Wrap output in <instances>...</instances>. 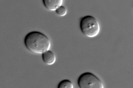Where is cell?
I'll use <instances>...</instances> for the list:
<instances>
[{
	"instance_id": "obj_1",
	"label": "cell",
	"mask_w": 133,
	"mask_h": 88,
	"mask_svg": "<svg viewBox=\"0 0 133 88\" xmlns=\"http://www.w3.org/2000/svg\"><path fill=\"white\" fill-rule=\"evenodd\" d=\"M24 44L29 51L36 54H42L51 48L50 39L45 34L39 31L28 33L25 37Z\"/></svg>"
},
{
	"instance_id": "obj_2",
	"label": "cell",
	"mask_w": 133,
	"mask_h": 88,
	"mask_svg": "<svg viewBox=\"0 0 133 88\" xmlns=\"http://www.w3.org/2000/svg\"><path fill=\"white\" fill-rule=\"evenodd\" d=\"M80 28L85 36L90 38L97 36L100 32L99 23L94 17L87 15L81 19Z\"/></svg>"
},
{
	"instance_id": "obj_3",
	"label": "cell",
	"mask_w": 133,
	"mask_h": 88,
	"mask_svg": "<svg viewBox=\"0 0 133 88\" xmlns=\"http://www.w3.org/2000/svg\"><path fill=\"white\" fill-rule=\"evenodd\" d=\"M78 85L81 88H103V83L99 78L90 72H85L79 76Z\"/></svg>"
},
{
	"instance_id": "obj_4",
	"label": "cell",
	"mask_w": 133,
	"mask_h": 88,
	"mask_svg": "<svg viewBox=\"0 0 133 88\" xmlns=\"http://www.w3.org/2000/svg\"><path fill=\"white\" fill-rule=\"evenodd\" d=\"M43 4L47 9L50 11H56L62 5L63 0H43Z\"/></svg>"
},
{
	"instance_id": "obj_5",
	"label": "cell",
	"mask_w": 133,
	"mask_h": 88,
	"mask_svg": "<svg viewBox=\"0 0 133 88\" xmlns=\"http://www.w3.org/2000/svg\"><path fill=\"white\" fill-rule=\"evenodd\" d=\"M41 54H42L43 61L47 65H49V66L53 65L56 61V56L54 53L50 50L43 52Z\"/></svg>"
},
{
	"instance_id": "obj_6",
	"label": "cell",
	"mask_w": 133,
	"mask_h": 88,
	"mask_svg": "<svg viewBox=\"0 0 133 88\" xmlns=\"http://www.w3.org/2000/svg\"><path fill=\"white\" fill-rule=\"evenodd\" d=\"M58 88H73V87L72 82L68 79H64L60 82L58 85Z\"/></svg>"
},
{
	"instance_id": "obj_7",
	"label": "cell",
	"mask_w": 133,
	"mask_h": 88,
	"mask_svg": "<svg viewBox=\"0 0 133 88\" xmlns=\"http://www.w3.org/2000/svg\"><path fill=\"white\" fill-rule=\"evenodd\" d=\"M55 11H56V13L59 16H65L66 14V9L63 5L59 7Z\"/></svg>"
}]
</instances>
